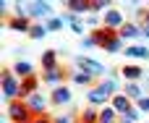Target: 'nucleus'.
<instances>
[{
	"instance_id": "f257e3e1",
	"label": "nucleus",
	"mask_w": 149,
	"mask_h": 123,
	"mask_svg": "<svg viewBox=\"0 0 149 123\" xmlns=\"http://www.w3.org/2000/svg\"><path fill=\"white\" fill-rule=\"evenodd\" d=\"M8 118L13 123H31L34 121V115H31V110H29V105H26L24 100L8 102Z\"/></svg>"
},
{
	"instance_id": "f03ea898",
	"label": "nucleus",
	"mask_w": 149,
	"mask_h": 123,
	"mask_svg": "<svg viewBox=\"0 0 149 123\" xmlns=\"http://www.w3.org/2000/svg\"><path fill=\"white\" fill-rule=\"evenodd\" d=\"M0 79H3V97H5L8 102H16L18 94H21V84H18L16 73H13V71H3Z\"/></svg>"
},
{
	"instance_id": "7ed1b4c3",
	"label": "nucleus",
	"mask_w": 149,
	"mask_h": 123,
	"mask_svg": "<svg viewBox=\"0 0 149 123\" xmlns=\"http://www.w3.org/2000/svg\"><path fill=\"white\" fill-rule=\"evenodd\" d=\"M76 66H79V71H86V73H92V76H107V68H105L102 63L86 58V55H79V58H76Z\"/></svg>"
},
{
	"instance_id": "20e7f679",
	"label": "nucleus",
	"mask_w": 149,
	"mask_h": 123,
	"mask_svg": "<svg viewBox=\"0 0 149 123\" xmlns=\"http://www.w3.org/2000/svg\"><path fill=\"white\" fill-rule=\"evenodd\" d=\"M120 34L115 31V29H107V26H102V29H94L92 31V39H94V45L97 47H107L113 39H118Z\"/></svg>"
},
{
	"instance_id": "39448f33",
	"label": "nucleus",
	"mask_w": 149,
	"mask_h": 123,
	"mask_svg": "<svg viewBox=\"0 0 149 123\" xmlns=\"http://www.w3.org/2000/svg\"><path fill=\"white\" fill-rule=\"evenodd\" d=\"M26 105H29V110H31V115H45V110H47V108H50L52 102H50L47 97H42V94L37 92V94H31V97L26 100Z\"/></svg>"
},
{
	"instance_id": "423d86ee",
	"label": "nucleus",
	"mask_w": 149,
	"mask_h": 123,
	"mask_svg": "<svg viewBox=\"0 0 149 123\" xmlns=\"http://www.w3.org/2000/svg\"><path fill=\"white\" fill-rule=\"evenodd\" d=\"M123 24H126V18H123V13H120V10L110 8V10L105 13V26H107V29H115V31H120V29H123Z\"/></svg>"
},
{
	"instance_id": "0eeeda50",
	"label": "nucleus",
	"mask_w": 149,
	"mask_h": 123,
	"mask_svg": "<svg viewBox=\"0 0 149 123\" xmlns=\"http://www.w3.org/2000/svg\"><path fill=\"white\" fill-rule=\"evenodd\" d=\"M50 102H52V105H58V108H63V105H71V102H73V94H71V89H68V87H58V89L52 92Z\"/></svg>"
},
{
	"instance_id": "6e6552de",
	"label": "nucleus",
	"mask_w": 149,
	"mask_h": 123,
	"mask_svg": "<svg viewBox=\"0 0 149 123\" xmlns=\"http://www.w3.org/2000/svg\"><path fill=\"white\" fill-rule=\"evenodd\" d=\"M37 84H39V79L37 76H29V79H21V94H18V100H29L31 94H37Z\"/></svg>"
},
{
	"instance_id": "1a4fd4ad",
	"label": "nucleus",
	"mask_w": 149,
	"mask_h": 123,
	"mask_svg": "<svg viewBox=\"0 0 149 123\" xmlns=\"http://www.w3.org/2000/svg\"><path fill=\"white\" fill-rule=\"evenodd\" d=\"M86 100H89V108H97V105L107 108V102H110L113 97H107V94H105V92H102L100 87H94V89L89 92V97H86Z\"/></svg>"
},
{
	"instance_id": "9d476101",
	"label": "nucleus",
	"mask_w": 149,
	"mask_h": 123,
	"mask_svg": "<svg viewBox=\"0 0 149 123\" xmlns=\"http://www.w3.org/2000/svg\"><path fill=\"white\" fill-rule=\"evenodd\" d=\"M126 58H134V60H149V47H147V45H131V47H126Z\"/></svg>"
},
{
	"instance_id": "9b49d317",
	"label": "nucleus",
	"mask_w": 149,
	"mask_h": 123,
	"mask_svg": "<svg viewBox=\"0 0 149 123\" xmlns=\"http://www.w3.org/2000/svg\"><path fill=\"white\" fill-rule=\"evenodd\" d=\"M50 3H29V16L31 18H47L50 16Z\"/></svg>"
},
{
	"instance_id": "f8f14e48",
	"label": "nucleus",
	"mask_w": 149,
	"mask_h": 123,
	"mask_svg": "<svg viewBox=\"0 0 149 123\" xmlns=\"http://www.w3.org/2000/svg\"><path fill=\"white\" fill-rule=\"evenodd\" d=\"M118 34H120V39H136V37H141V26L134 24V21H126Z\"/></svg>"
},
{
	"instance_id": "ddd939ff",
	"label": "nucleus",
	"mask_w": 149,
	"mask_h": 123,
	"mask_svg": "<svg viewBox=\"0 0 149 123\" xmlns=\"http://www.w3.org/2000/svg\"><path fill=\"white\" fill-rule=\"evenodd\" d=\"M110 105H113V108H115V113H120V115H126V113L131 110V100H128L123 92H120V94H115V97L110 100Z\"/></svg>"
},
{
	"instance_id": "4468645a",
	"label": "nucleus",
	"mask_w": 149,
	"mask_h": 123,
	"mask_svg": "<svg viewBox=\"0 0 149 123\" xmlns=\"http://www.w3.org/2000/svg\"><path fill=\"white\" fill-rule=\"evenodd\" d=\"M42 68H45V73L60 68V66H58V52H55V50H45V52H42Z\"/></svg>"
},
{
	"instance_id": "2eb2a0df",
	"label": "nucleus",
	"mask_w": 149,
	"mask_h": 123,
	"mask_svg": "<svg viewBox=\"0 0 149 123\" xmlns=\"http://www.w3.org/2000/svg\"><path fill=\"white\" fill-rule=\"evenodd\" d=\"M120 76H126V79H128V84H136V81L144 76V71H141V66H123Z\"/></svg>"
},
{
	"instance_id": "dca6fc26",
	"label": "nucleus",
	"mask_w": 149,
	"mask_h": 123,
	"mask_svg": "<svg viewBox=\"0 0 149 123\" xmlns=\"http://www.w3.org/2000/svg\"><path fill=\"white\" fill-rule=\"evenodd\" d=\"M100 89H102L107 97H115V94H118V76H115V73H113V76H107V79L100 84Z\"/></svg>"
},
{
	"instance_id": "f3484780",
	"label": "nucleus",
	"mask_w": 149,
	"mask_h": 123,
	"mask_svg": "<svg viewBox=\"0 0 149 123\" xmlns=\"http://www.w3.org/2000/svg\"><path fill=\"white\" fill-rule=\"evenodd\" d=\"M65 8L71 10V13H86V10H92V5H89V0H68L65 3Z\"/></svg>"
},
{
	"instance_id": "a211bd4d",
	"label": "nucleus",
	"mask_w": 149,
	"mask_h": 123,
	"mask_svg": "<svg viewBox=\"0 0 149 123\" xmlns=\"http://www.w3.org/2000/svg\"><path fill=\"white\" fill-rule=\"evenodd\" d=\"M63 79H65V71H63V68H55V71H47V73H45V81H47V84H52L55 89H58V87H63V84H60Z\"/></svg>"
},
{
	"instance_id": "6ab92c4d",
	"label": "nucleus",
	"mask_w": 149,
	"mask_h": 123,
	"mask_svg": "<svg viewBox=\"0 0 149 123\" xmlns=\"http://www.w3.org/2000/svg\"><path fill=\"white\" fill-rule=\"evenodd\" d=\"M8 29H13V31H31V24H29V18L16 16V18L8 21Z\"/></svg>"
},
{
	"instance_id": "aec40b11",
	"label": "nucleus",
	"mask_w": 149,
	"mask_h": 123,
	"mask_svg": "<svg viewBox=\"0 0 149 123\" xmlns=\"http://www.w3.org/2000/svg\"><path fill=\"white\" fill-rule=\"evenodd\" d=\"M13 73H18L21 79H29V76H34V68H31V63H26V60H16Z\"/></svg>"
},
{
	"instance_id": "412c9836",
	"label": "nucleus",
	"mask_w": 149,
	"mask_h": 123,
	"mask_svg": "<svg viewBox=\"0 0 149 123\" xmlns=\"http://www.w3.org/2000/svg\"><path fill=\"white\" fill-rule=\"evenodd\" d=\"M115 115H118V113H115V108H113V105H107V108H102V110H100V123H118Z\"/></svg>"
},
{
	"instance_id": "4be33fe9",
	"label": "nucleus",
	"mask_w": 149,
	"mask_h": 123,
	"mask_svg": "<svg viewBox=\"0 0 149 123\" xmlns=\"http://www.w3.org/2000/svg\"><path fill=\"white\" fill-rule=\"evenodd\" d=\"M123 94H126L128 100H136V102H139V100L144 97V92H141V87H139V84H126Z\"/></svg>"
},
{
	"instance_id": "5701e85b",
	"label": "nucleus",
	"mask_w": 149,
	"mask_h": 123,
	"mask_svg": "<svg viewBox=\"0 0 149 123\" xmlns=\"http://www.w3.org/2000/svg\"><path fill=\"white\" fill-rule=\"evenodd\" d=\"M71 79H73V81H76L79 87H89V84L94 81V76H92V73H86V71H76V73L71 76Z\"/></svg>"
},
{
	"instance_id": "b1692460",
	"label": "nucleus",
	"mask_w": 149,
	"mask_h": 123,
	"mask_svg": "<svg viewBox=\"0 0 149 123\" xmlns=\"http://www.w3.org/2000/svg\"><path fill=\"white\" fill-rule=\"evenodd\" d=\"M81 123H100V113H97L94 108H86V110L81 113Z\"/></svg>"
},
{
	"instance_id": "393cba45",
	"label": "nucleus",
	"mask_w": 149,
	"mask_h": 123,
	"mask_svg": "<svg viewBox=\"0 0 149 123\" xmlns=\"http://www.w3.org/2000/svg\"><path fill=\"white\" fill-rule=\"evenodd\" d=\"M63 24H65V21H63L60 16H52V18H47L45 26H47V31H58V29H63Z\"/></svg>"
},
{
	"instance_id": "a878e982",
	"label": "nucleus",
	"mask_w": 149,
	"mask_h": 123,
	"mask_svg": "<svg viewBox=\"0 0 149 123\" xmlns=\"http://www.w3.org/2000/svg\"><path fill=\"white\" fill-rule=\"evenodd\" d=\"M29 34H31L34 39H42V37H47V26H45V24H34Z\"/></svg>"
},
{
	"instance_id": "bb28decb",
	"label": "nucleus",
	"mask_w": 149,
	"mask_h": 123,
	"mask_svg": "<svg viewBox=\"0 0 149 123\" xmlns=\"http://www.w3.org/2000/svg\"><path fill=\"white\" fill-rule=\"evenodd\" d=\"M89 5H92V10H94V13H97V10H105V13L110 10V8H107V5H110L107 0H89Z\"/></svg>"
},
{
	"instance_id": "cd10ccee",
	"label": "nucleus",
	"mask_w": 149,
	"mask_h": 123,
	"mask_svg": "<svg viewBox=\"0 0 149 123\" xmlns=\"http://www.w3.org/2000/svg\"><path fill=\"white\" fill-rule=\"evenodd\" d=\"M139 113H141L139 108H131V110H128V113H126L120 121H126V123H136V121H139Z\"/></svg>"
},
{
	"instance_id": "c85d7f7f",
	"label": "nucleus",
	"mask_w": 149,
	"mask_h": 123,
	"mask_svg": "<svg viewBox=\"0 0 149 123\" xmlns=\"http://www.w3.org/2000/svg\"><path fill=\"white\" fill-rule=\"evenodd\" d=\"M52 123H76V115L73 113H63V115H55Z\"/></svg>"
},
{
	"instance_id": "c756f323",
	"label": "nucleus",
	"mask_w": 149,
	"mask_h": 123,
	"mask_svg": "<svg viewBox=\"0 0 149 123\" xmlns=\"http://www.w3.org/2000/svg\"><path fill=\"white\" fill-rule=\"evenodd\" d=\"M120 47H123V39L118 37V39H113V42H110L105 50H107V52H120Z\"/></svg>"
},
{
	"instance_id": "7c9ffc66",
	"label": "nucleus",
	"mask_w": 149,
	"mask_h": 123,
	"mask_svg": "<svg viewBox=\"0 0 149 123\" xmlns=\"http://www.w3.org/2000/svg\"><path fill=\"white\" fill-rule=\"evenodd\" d=\"M136 108H139L141 113H149V94H144V97H141V100L136 102Z\"/></svg>"
},
{
	"instance_id": "2f4dec72",
	"label": "nucleus",
	"mask_w": 149,
	"mask_h": 123,
	"mask_svg": "<svg viewBox=\"0 0 149 123\" xmlns=\"http://www.w3.org/2000/svg\"><path fill=\"white\" fill-rule=\"evenodd\" d=\"M31 123H52V118L45 113V115H34V121H31Z\"/></svg>"
},
{
	"instance_id": "473e14b6",
	"label": "nucleus",
	"mask_w": 149,
	"mask_h": 123,
	"mask_svg": "<svg viewBox=\"0 0 149 123\" xmlns=\"http://www.w3.org/2000/svg\"><path fill=\"white\" fill-rule=\"evenodd\" d=\"M86 24H89V26H100V16H89ZM100 29H102V26H100Z\"/></svg>"
},
{
	"instance_id": "72a5a7b5",
	"label": "nucleus",
	"mask_w": 149,
	"mask_h": 123,
	"mask_svg": "<svg viewBox=\"0 0 149 123\" xmlns=\"http://www.w3.org/2000/svg\"><path fill=\"white\" fill-rule=\"evenodd\" d=\"M81 47H94V39H92V34H89V37H84V39H81Z\"/></svg>"
},
{
	"instance_id": "f704fd0d",
	"label": "nucleus",
	"mask_w": 149,
	"mask_h": 123,
	"mask_svg": "<svg viewBox=\"0 0 149 123\" xmlns=\"http://www.w3.org/2000/svg\"><path fill=\"white\" fill-rule=\"evenodd\" d=\"M141 37H144V39H149V26H141Z\"/></svg>"
},
{
	"instance_id": "c9c22d12",
	"label": "nucleus",
	"mask_w": 149,
	"mask_h": 123,
	"mask_svg": "<svg viewBox=\"0 0 149 123\" xmlns=\"http://www.w3.org/2000/svg\"><path fill=\"white\" fill-rule=\"evenodd\" d=\"M141 26H149V8L144 10V24H141Z\"/></svg>"
},
{
	"instance_id": "e433bc0d",
	"label": "nucleus",
	"mask_w": 149,
	"mask_h": 123,
	"mask_svg": "<svg viewBox=\"0 0 149 123\" xmlns=\"http://www.w3.org/2000/svg\"><path fill=\"white\" fill-rule=\"evenodd\" d=\"M120 123H126V121H120Z\"/></svg>"
}]
</instances>
